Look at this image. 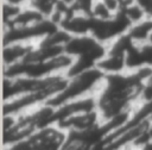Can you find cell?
Returning <instances> with one entry per match:
<instances>
[{"label": "cell", "mask_w": 152, "mask_h": 150, "mask_svg": "<svg viewBox=\"0 0 152 150\" xmlns=\"http://www.w3.org/2000/svg\"><path fill=\"white\" fill-rule=\"evenodd\" d=\"M151 32H152V20L146 19L145 21H142L140 24L132 25L127 35L131 37V39L134 42V44L142 45L148 42Z\"/></svg>", "instance_id": "6"}, {"label": "cell", "mask_w": 152, "mask_h": 150, "mask_svg": "<svg viewBox=\"0 0 152 150\" xmlns=\"http://www.w3.org/2000/svg\"><path fill=\"white\" fill-rule=\"evenodd\" d=\"M56 4L57 1L55 0H32L28 1V5L36 10L43 18L50 19L52 14L56 11Z\"/></svg>", "instance_id": "8"}, {"label": "cell", "mask_w": 152, "mask_h": 150, "mask_svg": "<svg viewBox=\"0 0 152 150\" xmlns=\"http://www.w3.org/2000/svg\"><path fill=\"white\" fill-rule=\"evenodd\" d=\"M38 46L36 42H18L2 46V67H10L26 60Z\"/></svg>", "instance_id": "1"}, {"label": "cell", "mask_w": 152, "mask_h": 150, "mask_svg": "<svg viewBox=\"0 0 152 150\" xmlns=\"http://www.w3.org/2000/svg\"><path fill=\"white\" fill-rule=\"evenodd\" d=\"M45 18H43L36 10H33L28 5V1H27L25 7L23 8L21 13L18 15V18L13 21V24L11 26H15V27H31V26L40 23Z\"/></svg>", "instance_id": "7"}, {"label": "cell", "mask_w": 152, "mask_h": 150, "mask_svg": "<svg viewBox=\"0 0 152 150\" xmlns=\"http://www.w3.org/2000/svg\"><path fill=\"white\" fill-rule=\"evenodd\" d=\"M121 2H122V11L121 12L126 15V18L129 20V23L132 25L140 24L147 19L146 12H145L144 7L141 6V4L139 2V0H135V1L121 0Z\"/></svg>", "instance_id": "4"}, {"label": "cell", "mask_w": 152, "mask_h": 150, "mask_svg": "<svg viewBox=\"0 0 152 150\" xmlns=\"http://www.w3.org/2000/svg\"><path fill=\"white\" fill-rule=\"evenodd\" d=\"M91 24H93L91 17H87L74 12L64 20V23L61 25V29L65 30L72 37L88 36L90 35Z\"/></svg>", "instance_id": "2"}, {"label": "cell", "mask_w": 152, "mask_h": 150, "mask_svg": "<svg viewBox=\"0 0 152 150\" xmlns=\"http://www.w3.org/2000/svg\"><path fill=\"white\" fill-rule=\"evenodd\" d=\"M147 43L152 45V32H151V35H150V38H148V42H147Z\"/></svg>", "instance_id": "11"}, {"label": "cell", "mask_w": 152, "mask_h": 150, "mask_svg": "<svg viewBox=\"0 0 152 150\" xmlns=\"http://www.w3.org/2000/svg\"><path fill=\"white\" fill-rule=\"evenodd\" d=\"M27 1L23 0H4L2 1V26H11L21 13Z\"/></svg>", "instance_id": "5"}, {"label": "cell", "mask_w": 152, "mask_h": 150, "mask_svg": "<svg viewBox=\"0 0 152 150\" xmlns=\"http://www.w3.org/2000/svg\"><path fill=\"white\" fill-rule=\"evenodd\" d=\"M115 15L109 11L103 0H95L91 10V18L100 21H109Z\"/></svg>", "instance_id": "9"}, {"label": "cell", "mask_w": 152, "mask_h": 150, "mask_svg": "<svg viewBox=\"0 0 152 150\" xmlns=\"http://www.w3.org/2000/svg\"><path fill=\"white\" fill-rule=\"evenodd\" d=\"M97 68L107 76V75H118V74H125L128 71L127 69V62H126V56L121 55H115V54H109L102 58Z\"/></svg>", "instance_id": "3"}, {"label": "cell", "mask_w": 152, "mask_h": 150, "mask_svg": "<svg viewBox=\"0 0 152 150\" xmlns=\"http://www.w3.org/2000/svg\"><path fill=\"white\" fill-rule=\"evenodd\" d=\"M139 2L141 4V6L145 10L147 19L152 20V0H139Z\"/></svg>", "instance_id": "10"}]
</instances>
